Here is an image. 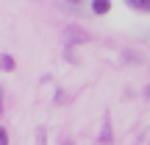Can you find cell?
<instances>
[{
	"instance_id": "obj_1",
	"label": "cell",
	"mask_w": 150,
	"mask_h": 145,
	"mask_svg": "<svg viewBox=\"0 0 150 145\" xmlns=\"http://www.w3.org/2000/svg\"><path fill=\"white\" fill-rule=\"evenodd\" d=\"M92 11H95L97 17L108 14V11H111V0H92Z\"/></svg>"
},
{
	"instance_id": "obj_2",
	"label": "cell",
	"mask_w": 150,
	"mask_h": 145,
	"mask_svg": "<svg viewBox=\"0 0 150 145\" xmlns=\"http://www.w3.org/2000/svg\"><path fill=\"white\" fill-rule=\"evenodd\" d=\"M64 36H70V42H72V45H75V42H86V39H89L83 31H81V28H67Z\"/></svg>"
},
{
	"instance_id": "obj_3",
	"label": "cell",
	"mask_w": 150,
	"mask_h": 145,
	"mask_svg": "<svg viewBox=\"0 0 150 145\" xmlns=\"http://www.w3.org/2000/svg\"><path fill=\"white\" fill-rule=\"evenodd\" d=\"M125 3L136 11H150V0H125Z\"/></svg>"
},
{
	"instance_id": "obj_4",
	"label": "cell",
	"mask_w": 150,
	"mask_h": 145,
	"mask_svg": "<svg viewBox=\"0 0 150 145\" xmlns=\"http://www.w3.org/2000/svg\"><path fill=\"white\" fill-rule=\"evenodd\" d=\"M0 70H14V59L8 53H0Z\"/></svg>"
},
{
	"instance_id": "obj_5",
	"label": "cell",
	"mask_w": 150,
	"mask_h": 145,
	"mask_svg": "<svg viewBox=\"0 0 150 145\" xmlns=\"http://www.w3.org/2000/svg\"><path fill=\"white\" fill-rule=\"evenodd\" d=\"M108 140H111V126H103V134H100V142H108Z\"/></svg>"
},
{
	"instance_id": "obj_6",
	"label": "cell",
	"mask_w": 150,
	"mask_h": 145,
	"mask_svg": "<svg viewBox=\"0 0 150 145\" xmlns=\"http://www.w3.org/2000/svg\"><path fill=\"white\" fill-rule=\"evenodd\" d=\"M0 145H8V131L0 126Z\"/></svg>"
},
{
	"instance_id": "obj_7",
	"label": "cell",
	"mask_w": 150,
	"mask_h": 145,
	"mask_svg": "<svg viewBox=\"0 0 150 145\" xmlns=\"http://www.w3.org/2000/svg\"><path fill=\"white\" fill-rule=\"evenodd\" d=\"M64 145H75V142H72V140H64Z\"/></svg>"
},
{
	"instance_id": "obj_8",
	"label": "cell",
	"mask_w": 150,
	"mask_h": 145,
	"mask_svg": "<svg viewBox=\"0 0 150 145\" xmlns=\"http://www.w3.org/2000/svg\"><path fill=\"white\" fill-rule=\"evenodd\" d=\"M0 109H3V92H0Z\"/></svg>"
},
{
	"instance_id": "obj_9",
	"label": "cell",
	"mask_w": 150,
	"mask_h": 145,
	"mask_svg": "<svg viewBox=\"0 0 150 145\" xmlns=\"http://www.w3.org/2000/svg\"><path fill=\"white\" fill-rule=\"evenodd\" d=\"M70 3H78V0H70Z\"/></svg>"
}]
</instances>
